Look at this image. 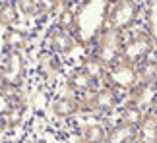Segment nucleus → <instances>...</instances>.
<instances>
[{
  "instance_id": "nucleus-1",
  "label": "nucleus",
  "mask_w": 157,
  "mask_h": 143,
  "mask_svg": "<svg viewBox=\"0 0 157 143\" xmlns=\"http://www.w3.org/2000/svg\"><path fill=\"white\" fill-rule=\"evenodd\" d=\"M109 8H111V0H83L78 4V10H74L76 27L72 31L76 43L89 46L99 39L107 23Z\"/></svg>"
},
{
  "instance_id": "nucleus-2",
  "label": "nucleus",
  "mask_w": 157,
  "mask_h": 143,
  "mask_svg": "<svg viewBox=\"0 0 157 143\" xmlns=\"http://www.w3.org/2000/svg\"><path fill=\"white\" fill-rule=\"evenodd\" d=\"M122 39H124V45H122V52H120L118 62L138 66V64L144 62L155 50V41L146 29L144 31H134L130 35L122 33Z\"/></svg>"
},
{
  "instance_id": "nucleus-3",
  "label": "nucleus",
  "mask_w": 157,
  "mask_h": 143,
  "mask_svg": "<svg viewBox=\"0 0 157 143\" xmlns=\"http://www.w3.org/2000/svg\"><path fill=\"white\" fill-rule=\"evenodd\" d=\"M142 6L136 0H117L114 4H111L107 14V29H113V31H128V29L134 27V23L138 21V16H140Z\"/></svg>"
},
{
  "instance_id": "nucleus-4",
  "label": "nucleus",
  "mask_w": 157,
  "mask_h": 143,
  "mask_svg": "<svg viewBox=\"0 0 157 143\" xmlns=\"http://www.w3.org/2000/svg\"><path fill=\"white\" fill-rule=\"evenodd\" d=\"M95 43H97L95 54L103 60L107 68H111L113 64H117L120 60V52H122V45H124V39L120 31H113V29L105 27Z\"/></svg>"
},
{
  "instance_id": "nucleus-5",
  "label": "nucleus",
  "mask_w": 157,
  "mask_h": 143,
  "mask_svg": "<svg viewBox=\"0 0 157 143\" xmlns=\"http://www.w3.org/2000/svg\"><path fill=\"white\" fill-rule=\"evenodd\" d=\"M140 79H138V68L126 62H117L111 68H107L105 74V85L117 89V91H130L136 87Z\"/></svg>"
},
{
  "instance_id": "nucleus-6",
  "label": "nucleus",
  "mask_w": 157,
  "mask_h": 143,
  "mask_svg": "<svg viewBox=\"0 0 157 143\" xmlns=\"http://www.w3.org/2000/svg\"><path fill=\"white\" fill-rule=\"evenodd\" d=\"M25 77V60L20 50H6V54L0 64V83L17 85Z\"/></svg>"
},
{
  "instance_id": "nucleus-7",
  "label": "nucleus",
  "mask_w": 157,
  "mask_h": 143,
  "mask_svg": "<svg viewBox=\"0 0 157 143\" xmlns=\"http://www.w3.org/2000/svg\"><path fill=\"white\" fill-rule=\"evenodd\" d=\"M82 101V110H95V112H101V114H107L117 108L118 105V93L117 89L113 87H99L95 93L87 95V99H80Z\"/></svg>"
},
{
  "instance_id": "nucleus-8",
  "label": "nucleus",
  "mask_w": 157,
  "mask_h": 143,
  "mask_svg": "<svg viewBox=\"0 0 157 143\" xmlns=\"http://www.w3.org/2000/svg\"><path fill=\"white\" fill-rule=\"evenodd\" d=\"M66 83H68L70 91L80 93V95H91V93H95L99 89V81L93 79V77L82 68L72 72L68 75V79H66Z\"/></svg>"
},
{
  "instance_id": "nucleus-9",
  "label": "nucleus",
  "mask_w": 157,
  "mask_h": 143,
  "mask_svg": "<svg viewBox=\"0 0 157 143\" xmlns=\"http://www.w3.org/2000/svg\"><path fill=\"white\" fill-rule=\"evenodd\" d=\"M76 39L74 35L68 31H62V29L54 27L51 31V39H49V46L54 54H70L72 50L76 49Z\"/></svg>"
},
{
  "instance_id": "nucleus-10",
  "label": "nucleus",
  "mask_w": 157,
  "mask_h": 143,
  "mask_svg": "<svg viewBox=\"0 0 157 143\" xmlns=\"http://www.w3.org/2000/svg\"><path fill=\"white\" fill-rule=\"evenodd\" d=\"M51 110L56 118H72L74 114L82 112V101L76 97H58L54 99Z\"/></svg>"
},
{
  "instance_id": "nucleus-11",
  "label": "nucleus",
  "mask_w": 157,
  "mask_h": 143,
  "mask_svg": "<svg viewBox=\"0 0 157 143\" xmlns=\"http://www.w3.org/2000/svg\"><path fill=\"white\" fill-rule=\"evenodd\" d=\"M136 135H138V128L136 126L120 122V124L113 126L107 132L105 143H136Z\"/></svg>"
},
{
  "instance_id": "nucleus-12",
  "label": "nucleus",
  "mask_w": 157,
  "mask_h": 143,
  "mask_svg": "<svg viewBox=\"0 0 157 143\" xmlns=\"http://www.w3.org/2000/svg\"><path fill=\"white\" fill-rule=\"evenodd\" d=\"M136 143H157V116L151 110L144 114V120L138 126Z\"/></svg>"
},
{
  "instance_id": "nucleus-13",
  "label": "nucleus",
  "mask_w": 157,
  "mask_h": 143,
  "mask_svg": "<svg viewBox=\"0 0 157 143\" xmlns=\"http://www.w3.org/2000/svg\"><path fill=\"white\" fill-rule=\"evenodd\" d=\"M136 68H138V79H140V83L157 85V54H155V50L144 62L138 64Z\"/></svg>"
},
{
  "instance_id": "nucleus-14",
  "label": "nucleus",
  "mask_w": 157,
  "mask_h": 143,
  "mask_svg": "<svg viewBox=\"0 0 157 143\" xmlns=\"http://www.w3.org/2000/svg\"><path fill=\"white\" fill-rule=\"evenodd\" d=\"M155 97V85H146V83H138L136 87L130 89V97H128V103H134L142 108H149L151 101Z\"/></svg>"
},
{
  "instance_id": "nucleus-15",
  "label": "nucleus",
  "mask_w": 157,
  "mask_h": 143,
  "mask_svg": "<svg viewBox=\"0 0 157 143\" xmlns=\"http://www.w3.org/2000/svg\"><path fill=\"white\" fill-rule=\"evenodd\" d=\"M82 70H86L89 75L93 77V79H97V81H101V79H105V74H107V66L103 64V60L95 54H89V56H86L83 58V64H82Z\"/></svg>"
},
{
  "instance_id": "nucleus-16",
  "label": "nucleus",
  "mask_w": 157,
  "mask_h": 143,
  "mask_svg": "<svg viewBox=\"0 0 157 143\" xmlns=\"http://www.w3.org/2000/svg\"><path fill=\"white\" fill-rule=\"evenodd\" d=\"M144 114H146V108L138 106L134 103H126L120 110V122L130 124V126H140V122L144 120Z\"/></svg>"
},
{
  "instance_id": "nucleus-17",
  "label": "nucleus",
  "mask_w": 157,
  "mask_h": 143,
  "mask_svg": "<svg viewBox=\"0 0 157 143\" xmlns=\"http://www.w3.org/2000/svg\"><path fill=\"white\" fill-rule=\"evenodd\" d=\"M4 46L6 50H21L27 46V35L20 31V29L8 27V31L4 33Z\"/></svg>"
},
{
  "instance_id": "nucleus-18",
  "label": "nucleus",
  "mask_w": 157,
  "mask_h": 143,
  "mask_svg": "<svg viewBox=\"0 0 157 143\" xmlns=\"http://www.w3.org/2000/svg\"><path fill=\"white\" fill-rule=\"evenodd\" d=\"M107 130L101 124H87L82 132V143H105Z\"/></svg>"
},
{
  "instance_id": "nucleus-19",
  "label": "nucleus",
  "mask_w": 157,
  "mask_h": 143,
  "mask_svg": "<svg viewBox=\"0 0 157 143\" xmlns=\"http://www.w3.org/2000/svg\"><path fill=\"white\" fill-rule=\"evenodd\" d=\"M56 27H58V29H62V31L72 33V31H74V27H76V12L72 10V8H68V6H64L62 12L58 14Z\"/></svg>"
},
{
  "instance_id": "nucleus-20",
  "label": "nucleus",
  "mask_w": 157,
  "mask_h": 143,
  "mask_svg": "<svg viewBox=\"0 0 157 143\" xmlns=\"http://www.w3.org/2000/svg\"><path fill=\"white\" fill-rule=\"evenodd\" d=\"M0 93L4 99L10 103V106H23V95L17 89V85H8V83H0Z\"/></svg>"
},
{
  "instance_id": "nucleus-21",
  "label": "nucleus",
  "mask_w": 157,
  "mask_h": 143,
  "mask_svg": "<svg viewBox=\"0 0 157 143\" xmlns=\"http://www.w3.org/2000/svg\"><path fill=\"white\" fill-rule=\"evenodd\" d=\"M58 62H56V58H54L52 54H49V52H43L41 54V60H39V70H41V74H43L47 79H51L52 75H56V72H58Z\"/></svg>"
},
{
  "instance_id": "nucleus-22",
  "label": "nucleus",
  "mask_w": 157,
  "mask_h": 143,
  "mask_svg": "<svg viewBox=\"0 0 157 143\" xmlns=\"http://www.w3.org/2000/svg\"><path fill=\"white\" fill-rule=\"evenodd\" d=\"M17 21V6L16 2H8L4 6H0V25L12 27Z\"/></svg>"
},
{
  "instance_id": "nucleus-23",
  "label": "nucleus",
  "mask_w": 157,
  "mask_h": 143,
  "mask_svg": "<svg viewBox=\"0 0 157 143\" xmlns=\"http://www.w3.org/2000/svg\"><path fill=\"white\" fill-rule=\"evenodd\" d=\"M2 118H4V122H6L8 128L20 126L21 120H23V106H10V108L2 114Z\"/></svg>"
},
{
  "instance_id": "nucleus-24",
  "label": "nucleus",
  "mask_w": 157,
  "mask_h": 143,
  "mask_svg": "<svg viewBox=\"0 0 157 143\" xmlns=\"http://www.w3.org/2000/svg\"><path fill=\"white\" fill-rule=\"evenodd\" d=\"M60 4H62V0H37V16L52 14Z\"/></svg>"
},
{
  "instance_id": "nucleus-25",
  "label": "nucleus",
  "mask_w": 157,
  "mask_h": 143,
  "mask_svg": "<svg viewBox=\"0 0 157 143\" xmlns=\"http://www.w3.org/2000/svg\"><path fill=\"white\" fill-rule=\"evenodd\" d=\"M16 6L21 14H25L29 17L37 16V0H16Z\"/></svg>"
},
{
  "instance_id": "nucleus-26",
  "label": "nucleus",
  "mask_w": 157,
  "mask_h": 143,
  "mask_svg": "<svg viewBox=\"0 0 157 143\" xmlns=\"http://www.w3.org/2000/svg\"><path fill=\"white\" fill-rule=\"evenodd\" d=\"M8 108H10V103L4 99V95L0 93V116H2V114H4V112L8 110Z\"/></svg>"
},
{
  "instance_id": "nucleus-27",
  "label": "nucleus",
  "mask_w": 157,
  "mask_h": 143,
  "mask_svg": "<svg viewBox=\"0 0 157 143\" xmlns=\"http://www.w3.org/2000/svg\"><path fill=\"white\" fill-rule=\"evenodd\" d=\"M149 110H151L153 114L157 116V95H155V97H153V101H151V105H149Z\"/></svg>"
},
{
  "instance_id": "nucleus-28",
  "label": "nucleus",
  "mask_w": 157,
  "mask_h": 143,
  "mask_svg": "<svg viewBox=\"0 0 157 143\" xmlns=\"http://www.w3.org/2000/svg\"><path fill=\"white\" fill-rule=\"evenodd\" d=\"M6 128H8V126H6V122H4V118H2V116H0V134H2V132H4V130H6Z\"/></svg>"
},
{
  "instance_id": "nucleus-29",
  "label": "nucleus",
  "mask_w": 157,
  "mask_h": 143,
  "mask_svg": "<svg viewBox=\"0 0 157 143\" xmlns=\"http://www.w3.org/2000/svg\"><path fill=\"white\" fill-rule=\"evenodd\" d=\"M8 2H16V0H0V6H4V4H8Z\"/></svg>"
},
{
  "instance_id": "nucleus-30",
  "label": "nucleus",
  "mask_w": 157,
  "mask_h": 143,
  "mask_svg": "<svg viewBox=\"0 0 157 143\" xmlns=\"http://www.w3.org/2000/svg\"><path fill=\"white\" fill-rule=\"evenodd\" d=\"M70 2H76V4H80V2H83V0H70Z\"/></svg>"
},
{
  "instance_id": "nucleus-31",
  "label": "nucleus",
  "mask_w": 157,
  "mask_h": 143,
  "mask_svg": "<svg viewBox=\"0 0 157 143\" xmlns=\"http://www.w3.org/2000/svg\"><path fill=\"white\" fill-rule=\"evenodd\" d=\"M136 2H142V0H136Z\"/></svg>"
}]
</instances>
